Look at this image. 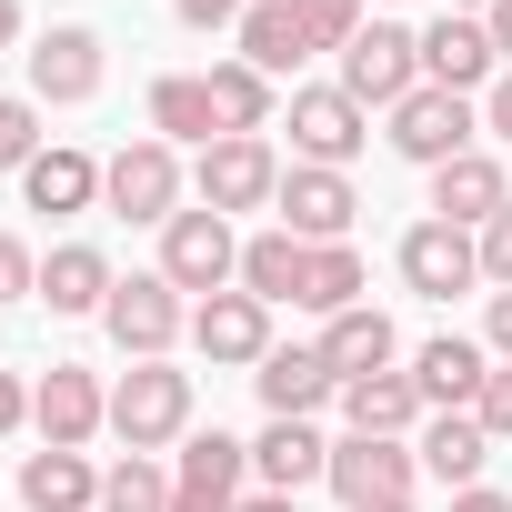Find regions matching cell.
I'll list each match as a JSON object with an SVG mask.
<instances>
[{
    "mask_svg": "<svg viewBox=\"0 0 512 512\" xmlns=\"http://www.w3.org/2000/svg\"><path fill=\"white\" fill-rule=\"evenodd\" d=\"M111 432L131 452H161V442H191V372L171 362H131L111 382Z\"/></svg>",
    "mask_w": 512,
    "mask_h": 512,
    "instance_id": "cell-1",
    "label": "cell"
},
{
    "mask_svg": "<svg viewBox=\"0 0 512 512\" xmlns=\"http://www.w3.org/2000/svg\"><path fill=\"white\" fill-rule=\"evenodd\" d=\"M191 191H201V211H272L282 201V161H272V141H251V131H221L201 161H191Z\"/></svg>",
    "mask_w": 512,
    "mask_h": 512,
    "instance_id": "cell-2",
    "label": "cell"
},
{
    "mask_svg": "<svg viewBox=\"0 0 512 512\" xmlns=\"http://www.w3.org/2000/svg\"><path fill=\"white\" fill-rule=\"evenodd\" d=\"M342 91H352L362 111H402V101L422 91V31H402V21H362V41L342 51Z\"/></svg>",
    "mask_w": 512,
    "mask_h": 512,
    "instance_id": "cell-3",
    "label": "cell"
},
{
    "mask_svg": "<svg viewBox=\"0 0 512 512\" xmlns=\"http://www.w3.org/2000/svg\"><path fill=\"white\" fill-rule=\"evenodd\" d=\"M101 332H111L131 362H171V342L191 332V302H181L161 272H131V282H111V302H101Z\"/></svg>",
    "mask_w": 512,
    "mask_h": 512,
    "instance_id": "cell-4",
    "label": "cell"
},
{
    "mask_svg": "<svg viewBox=\"0 0 512 512\" xmlns=\"http://www.w3.org/2000/svg\"><path fill=\"white\" fill-rule=\"evenodd\" d=\"M161 282L171 292H201V302L241 282V241H231L221 211H171L161 221Z\"/></svg>",
    "mask_w": 512,
    "mask_h": 512,
    "instance_id": "cell-5",
    "label": "cell"
},
{
    "mask_svg": "<svg viewBox=\"0 0 512 512\" xmlns=\"http://www.w3.org/2000/svg\"><path fill=\"white\" fill-rule=\"evenodd\" d=\"M472 131H482V101H462V91H432V81H422V91H412V101L392 111V131H382V141H392L402 161H422V171H442V161H462V151H482Z\"/></svg>",
    "mask_w": 512,
    "mask_h": 512,
    "instance_id": "cell-6",
    "label": "cell"
},
{
    "mask_svg": "<svg viewBox=\"0 0 512 512\" xmlns=\"http://www.w3.org/2000/svg\"><path fill=\"white\" fill-rule=\"evenodd\" d=\"M412 472H422V452H412V442H372V432H342L322 482L342 492V512H382V502H412Z\"/></svg>",
    "mask_w": 512,
    "mask_h": 512,
    "instance_id": "cell-7",
    "label": "cell"
},
{
    "mask_svg": "<svg viewBox=\"0 0 512 512\" xmlns=\"http://www.w3.org/2000/svg\"><path fill=\"white\" fill-rule=\"evenodd\" d=\"M362 141H372V111H362L342 81L292 91V151H302L312 171H352V161H362Z\"/></svg>",
    "mask_w": 512,
    "mask_h": 512,
    "instance_id": "cell-8",
    "label": "cell"
},
{
    "mask_svg": "<svg viewBox=\"0 0 512 512\" xmlns=\"http://www.w3.org/2000/svg\"><path fill=\"white\" fill-rule=\"evenodd\" d=\"M101 201H111L121 221H171V211H181V151H171V141H121V151L101 161Z\"/></svg>",
    "mask_w": 512,
    "mask_h": 512,
    "instance_id": "cell-9",
    "label": "cell"
},
{
    "mask_svg": "<svg viewBox=\"0 0 512 512\" xmlns=\"http://www.w3.org/2000/svg\"><path fill=\"white\" fill-rule=\"evenodd\" d=\"M241 492H251V442L191 432L181 442V472H171V512H241Z\"/></svg>",
    "mask_w": 512,
    "mask_h": 512,
    "instance_id": "cell-10",
    "label": "cell"
},
{
    "mask_svg": "<svg viewBox=\"0 0 512 512\" xmlns=\"http://www.w3.org/2000/svg\"><path fill=\"white\" fill-rule=\"evenodd\" d=\"M422 81H432V91H462V101L502 81V51H492L482 11H442V21L422 31Z\"/></svg>",
    "mask_w": 512,
    "mask_h": 512,
    "instance_id": "cell-11",
    "label": "cell"
},
{
    "mask_svg": "<svg viewBox=\"0 0 512 512\" xmlns=\"http://www.w3.org/2000/svg\"><path fill=\"white\" fill-rule=\"evenodd\" d=\"M251 392H262V412H272V422H312L322 402H342V372L322 362V342H292V352L272 342V352H262V372H251Z\"/></svg>",
    "mask_w": 512,
    "mask_h": 512,
    "instance_id": "cell-12",
    "label": "cell"
},
{
    "mask_svg": "<svg viewBox=\"0 0 512 512\" xmlns=\"http://www.w3.org/2000/svg\"><path fill=\"white\" fill-rule=\"evenodd\" d=\"M31 422H41V442H61V452H81L91 432H111V392L81 372V362H51L41 382H31Z\"/></svg>",
    "mask_w": 512,
    "mask_h": 512,
    "instance_id": "cell-13",
    "label": "cell"
},
{
    "mask_svg": "<svg viewBox=\"0 0 512 512\" xmlns=\"http://www.w3.org/2000/svg\"><path fill=\"white\" fill-rule=\"evenodd\" d=\"M402 282H412L422 302L472 292V282H482V241L452 231V221H412V231H402Z\"/></svg>",
    "mask_w": 512,
    "mask_h": 512,
    "instance_id": "cell-14",
    "label": "cell"
},
{
    "mask_svg": "<svg viewBox=\"0 0 512 512\" xmlns=\"http://www.w3.org/2000/svg\"><path fill=\"white\" fill-rule=\"evenodd\" d=\"M191 342H201V362H251L262 372V352H272V302H251L241 282L231 292H211V302H191Z\"/></svg>",
    "mask_w": 512,
    "mask_h": 512,
    "instance_id": "cell-15",
    "label": "cell"
},
{
    "mask_svg": "<svg viewBox=\"0 0 512 512\" xmlns=\"http://www.w3.org/2000/svg\"><path fill=\"white\" fill-rule=\"evenodd\" d=\"M91 91H101V31L61 21L51 41H31V101H41V111H71V101H91Z\"/></svg>",
    "mask_w": 512,
    "mask_h": 512,
    "instance_id": "cell-16",
    "label": "cell"
},
{
    "mask_svg": "<svg viewBox=\"0 0 512 512\" xmlns=\"http://www.w3.org/2000/svg\"><path fill=\"white\" fill-rule=\"evenodd\" d=\"M272 211H282V231H292V241H312V251H322V241H342V231H352V211H362V201H352V181H342V171L292 161Z\"/></svg>",
    "mask_w": 512,
    "mask_h": 512,
    "instance_id": "cell-17",
    "label": "cell"
},
{
    "mask_svg": "<svg viewBox=\"0 0 512 512\" xmlns=\"http://www.w3.org/2000/svg\"><path fill=\"white\" fill-rule=\"evenodd\" d=\"M502 201H512V181H502V161H492V151H462V161H442V171H432V221H452V231H482Z\"/></svg>",
    "mask_w": 512,
    "mask_h": 512,
    "instance_id": "cell-18",
    "label": "cell"
},
{
    "mask_svg": "<svg viewBox=\"0 0 512 512\" xmlns=\"http://www.w3.org/2000/svg\"><path fill=\"white\" fill-rule=\"evenodd\" d=\"M322 362H332L342 382H372V372H392V362H402V332H392V312H372V302L332 312V322H322Z\"/></svg>",
    "mask_w": 512,
    "mask_h": 512,
    "instance_id": "cell-19",
    "label": "cell"
},
{
    "mask_svg": "<svg viewBox=\"0 0 512 512\" xmlns=\"http://www.w3.org/2000/svg\"><path fill=\"white\" fill-rule=\"evenodd\" d=\"M412 382H422V402H432V412H472V402H482V382H492V352H482V342H462V332H442V342H422V352H412Z\"/></svg>",
    "mask_w": 512,
    "mask_h": 512,
    "instance_id": "cell-20",
    "label": "cell"
},
{
    "mask_svg": "<svg viewBox=\"0 0 512 512\" xmlns=\"http://www.w3.org/2000/svg\"><path fill=\"white\" fill-rule=\"evenodd\" d=\"M342 422H352V432H372V442H402V432H422V422H432V402H422V382H412V372H372V382H342Z\"/></svg>",
    "mask_w": 512,
    "mask_h": 512,
    "instance_id": "cell-21",
    "label": "cell"
},
{
    "mask_svg": "<svg viewBox=\"0 0 512 512\" xmlns=\"http://www.w3.org/2000/svg\"><path fill=\"white\" fill-rule=\"evenodd\" d=\"M322 472H332V442L312 422H262V442H251V482H262V492H302Z\"/></svg>",
    "mask_w": 512,
    "mask_h": 512,
    "instance_id": "cell-22",
    "label": "cell"
},
{
    "mask_svg": "<svg viewBox=\"0 0 512 512\" xmlns=\"http://www.w3.org/2000/svg\"><path fill=\"white\" fill-rule=\"evenodd\" d=\"M151 141H171V151H181V141H191V151L221 141V111H211V81H201V71H161V81H151Z\"/></svg>",
    "mask_w": 512,
    "mask_h": 512,
    "instance_id": "cell-23",
    "label": "cell"
},
{
    "mask_svg": "<svg viewBox=\"0 0 512 512\" xmlns=\"http://www.w3.org/2000/svg\"><path fill=\"white\" fill-rule=\"evenodd\" d=\"M412 452H422V472H432L442 492H472V482H482V462H492V432H482L472 412H432Z\"/></svg>",
    "mask_w": 512,
    "mask_h": 512,
    "instance_id": "cell-24",
    "label": "cell"
},
{
    "mask_svg": "<svg viewBox=\"0 0 512 512\" xmlns=\"http://www.w3.org/2000/svg\"><path fill=\"white\" fill-rule=\"evenodd\" d=\"M21 502H31V512H101V472H91L81 452L41 442V452H21Z\"/></svg>",
    "mask_w": 512,
    "mask_h": 512,
    "instance_id": "cell-25",
    "label": "cell"
},
{
    "mask_svg": "<svg viewBox=\"0 0 512 512\" xmlns=\"http://www.w3.org/2000/svg\"><path fill=\"white\" fill-rule=\"evenodd\" d=\"M302 272H312V241H292L282 221L241 241V292L251 302H302Z\"/></svg>",
    "mask_w": 512,
    "mask_h": 512,
    "instance_id": "cell-26",
    "label": "cell"
},
{
    "mask_svg": "<svg viewBox=\"0 0 512 512\" xmlns=\"http://www.w3.org/2000/svg\"><path fill=\"white\" fill-rule=\"evenodd\" d=\"M241 61L262 71V81H282V71H302V61H312L292 0H251V11H241Z\"/></svg>",
    "mask_w": 512,
    "mask_h": 512,
    "instance_id": "cell-27",
    "label": "cell"
},
{
    "mask_svg": "<svg viewBox=\"0 0 512 512\" xmlns=\"http://www.w3.org/2000/svg\"><path fill=\"white\" fill-rule=\"evenodd\" d=\"M111 282H121V272H111V251H91V241H61L51 262H41V302H51V312H101Z\"/></svg>",
    "mask_w": 512,
    "mask_h": 512,
    "instance_id": "cell-28",
    "label": "cell"
},
{
    "mask_svg": "<svg viewBox=\"0 0 512 512\" xmlns=\"http://www.w3.org/2000/svg\"><path fill=\"white\" fill-rule=\"evenodd\" d=\"M21 201H31V211H91V201H101V161H91V151H41V161L21 171Z\"/></svg>",
    "mask_w": 512,
    "mask_h": 512,
    "instance_id": "cell-29",
    "label": "cell"
},
{
    "mask_svg": "<svg viewBox=\"0 0 512 512\" xmlns=\"http://www.w3.org/2000/svg\"><path fill=\"white\" fill-rule=\"evenodd\" d=\"M201 81H211V111H221V131H251V141L272 131V111H282V101H272V81L251 71V61H211Z\"/></svg>",
    "mask_w": 512,
    "mask_h": 512,
    "instance_id": "cell-30",
    "label": "cell"
},
{
    "mask_svg": "<svg viewBox=\"0 0 512 512\" xmlns=\"http://www.w3.org/2000/svg\"><path fill=\"white\" fill-rule=\"evenodd\" d=\"M352 302H362V251H352V241H322L312 272H302V312L332 322V312H352Z\"/></svg>",
    "mask_w": 512,
    "mask_h": 512,
    "instance_id": "cell-31",
    "label": "cell"
},
{
    "mask_svg": "<svg viewBox=\"0 0 512 512\" xmlns=\"http://www.w3.org/2000/svg\"><path fill=\"white\" fill-rule=\"evenodd\" d=\"M101 512H171V472H161L151 452H121V462L101 472Z\"/></svg>",
    "mask_w": 512,
    "mask_h": 512,
    "instance_id": "cell-32",
    "label": "cell"
},
{
    "mask_svg": "<svg viewBox=\"0 0 512 512\" xmlns=\"http://www.w3.org/2000/svg\"><path fill=\"white\" fill-rule=\"evenodd\" d=\"M292 11H302V41L312 51H352L362 41V0H292Z\"/></svg>",
    "mask_w": 512,
    "mask_h": 512,
    "instance_id": "cell-33",
    "label": "cell"
},
{
    "mask_svg": "<svg viewBox=\"0 0 512 512\" xmlns=\"http://www.w3.org/2000/svg\"><path fill=\"white\" fill-rule=\"evenodd\" d=\"M41 161V101H0V171Z\"/></svg>",
    "mask_w": 512,
    "mask_h": 512,
    "instance_id": "cell-34",
    "label": "cell"
},
{
    "mask_svg": "<svg viewBox=\"0 0 512 512\" xmlns=\"http://www.w3.org/2000/svg\"><path fill=\"white\" fill-rule=\"evenodd\" d=\"M472 241H482V282H492V292H512V201H502Z\"/></svg>",
    "mask_w": 512,
    "mask_h": 512,
    "instance_id": "cell-35",
    "label": "cell"
},
{
    "mask_svg": "<svg viewBox=\"0 0 512 512\" xmlns=\"http://www.w3.org/2000/svg\"><path fill=\"white\" fill-rule=\"evenodd\" d=\"M472 422H482L492 442H512V362H492V382H482V402H472Z\"/></svg>",
    "mask_w": 512,
    "mask_h": 512,
    "instance_id": "cell-36",
    "label": "cell"
},
{
    "mask_svg": "<svg viewBox=\"0 0 512 512\" xmlns=\"http://www.w3.org/2000/svg\"><path fill=\"white\" fill-rule=\"evenodd\" d=\"M21 292H41V262H31L11 231H0V302H21Z\"/></svg>",
    "mask_w": 512,
    "mask_h": 512,
    "instance_id": "cell-37",
    "label": "cell"
},
{
    "mask_svg": "<svg viewBox=\"0 0 512 512\" xmlns=\"http://www.w3.org/2000/svg\"><path fill=\"white\" fill-rule=\"evenodd\" d=\"M171 11H181L191 31H241V11H251V0H171Z\"/></svg>",
    "mask_w": 512,
    "mask_h": 512,
    "instance_id": "cell-38",
    "label": "cell"
},
{
    "mask_svg": "<svg viewBox=\"0 0 512 512\" xmlns=\"http://www.w3.org/2000/svg\"><path fill=\"white\" fill-rule=\"evenodd\" d=\"M21 422H31V382H21V372H0V442H11Z\"/></svg>",
    "mask_w": 512,
    "mask_h": 512,
    "instance_id": "cell-39",
    "label": "cell"
},
{
    "mask_svg": "<svg viewBox=\"0 0 512 512\" xmlns=\"http://www.w3.org/2000/svg\"><path fill=\"white\" fill-rule=\"evenodd\" d=\"M482 131H492V141H512V71L482 91Z\"/></svg>",
    "mask_w": 512,
    "mask_h": 512,
    "instance_id": "cell-40",
    "label": "cell"
},
{
    "mask_svg": "<svg viewBox=\"0 0 512 512\" xmlns=\"http://www.w3.org/2000/svg\"><path fill=\"white\" fill-rule=\"evenodd\" d=\"M482 352H492V362H512V292H492V332H482Z\"/></svg>",
    "mask_w": 512,
    "mask_h": 512,
    "instance_id": "cell-41",
    "label": "cell"
},
{
    "mask_svg": "<svg viewBox=\"0 0 512 512\" xmlns=\"http://www.w3.org/2000/svg\"><path fill=\"white\" fill-rule=\"evenodd\" d=\"M482 31H492V51H502V71H512V0H492V11H482Z\"/></svg>",
    "mask_w": 512,
    "mask_h": 512,
    "instance_id": "cell-42",
    "label": "cell"
},
{
    "mask_svg": "<svg viewBox=\"0 0 512 512\" xmlns=\"http://www.w3.org/2000/svg\"><path fill=\"white\" fill-rule=\"evenodd\" d=\"M452 512H512V492H492V482H472V492H452Z\"/></svg>",
    "mask_w": 512,
    "mask_h": 512,
    "instance_id": "cell-43",
    "label": "cell"
},
{
    "mask_svg": "<svg viewBox=\"0 0 512 512\" xmlns=\"http://www.w3.org/2000/svg\"><path fill=\"white\" fill-rule=\"evenodd\" d=\"M241 512H302V492H262V482H251V492H241Z\"/></svg>",
    "mask_w": 512,
    "mask_h": 512,
    "instance_id": "cell-44",
    "label": "cell"
},
{
    "mask_svg": "<svg viewBox=\"0 0 512 512\" xmlns=\"http://www.w3.org/2000/svg\"><path fill=\"white\" fill-rule=\"evenodd\" d=\"M21 41V0H0V51H11Z\"/></svg>",
    "mask_w": 512,
    "mask_h": 512,
    "instance_id": "cell-45",
    "label": "cell"
},
{
    "mask_svg": "<svg viewBox=\"0 0 512 512\" xmlns=\"http://www.w3.org/2000/svg\"><path fill=\"white\" fill-rule=\"evenodd\" d=\"M452 11H492V0H452Z\"/></svg>",
    "mask_w": 512,
    "mask_h": 512,
    "instance_id": "cell-46",
    "label": "cell"
},
{
    "mask_svg": "<svg viewBox=\"0 0 512 512\" xmlns=\"http://www.w3.org/2000/svg\"><path fill=\"white\" fill-rule=\"evenodd\" d=\"M382 512H412V502H382Z\"/></svg>",
    "mask_w": 512,
    "mask_h": 512,
    "instance_id": "cell-47",
    "label": "cell"
}]
</instances>
